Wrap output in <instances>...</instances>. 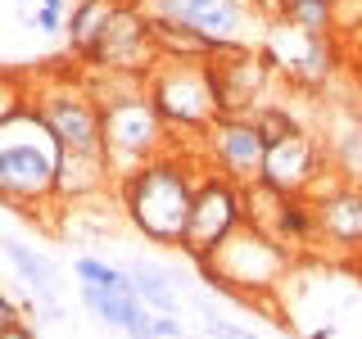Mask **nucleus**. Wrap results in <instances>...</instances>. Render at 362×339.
I'll use <instances>...</instances> for the list:
<instances>
[{
    "label": "nucleus",
    "instance_id": "5",
    "mask_svg": "<svg viewBox=\"0 0 362 339\" xmlns=\"http://www.w3.org/2000/svg\"><path fill=\"white\" fill-rule=\"evenodd\" d=\"M32 109L45 118V127L54 131L64 150H86V154L105 150V109L86 95L82 73L32 82Z\"/></svg>",
    "mask_w": 362,
    "mask_h": 339
},
{
    "label": "nucleus",
    "instance_id": "4",
    "mask_svg": "<svg viewBox=\"0 0 362 339\" xmlns=\"http://www.w3.org/2000/svg\"><path fill=\"white\" fill-rule=\"evenodd\" d=\"M145 95H150L154 113L163 118V127L181 136H199L218 118L209 64H195V59H158L145 73Z\"/></svg>",
    "mask_w": 362,
    "mask_h": 339
},
{
    "label": "nucleus",
    "instance_id": "27",
    "mask_svg": "<svg viewBox=\"0 0 362 339\" xmlns=\"http://www.w3.org/2000/svg\"><path fill=\"white\" fill-rule=\"evenodd\" d=\"M204 312H209V335H213V339H258L254 331H245V326H231V321H222V316L213 312L209 303H204Z\"/></svg>",
    "mask_w": 362,
    "mask_h": 339
},
{
    "label": "nucleus",
    "instance_id": "12",
    "mask_svg": "<svg viewBox=\"0 0 362 339\" xmlns=\"http://www.w3.org/2000/svg\"><path fill=\"white\" fill-rule=\"evenodd\" d=\"M150 14L177 18L186 28L204 32L213 45H254L249 41V23L258 28L254 0H141Z\"/></svg>",
    "mask_w": 362,
    "mask_h": 339
},
{
    "label": "nucleus",
    "instance_id": "19",
    "mask_svg": "<svg viewBox=\"0 0 362 339\" xmlns=\"http://www.w3.org/2000/svg\"><path fill=\"white\" fill-rule=\"evenodd\" d=\"M127 276L136 285V299H141L150 312H177L181 299H177V285H173V276H168V267L136 258V263H127Z\"/></svg>",
    "mask_w": 362,
    "mask_h": 339
},
{
    "label": "nucleus",
    "instance_id": "13",
    "mask_svg": "<svg viewBox=\"0 0 362 339\" xmlns=\"http://www.w3.org/2000/svg\"><path fill=\"white\" fill-rule=\"evenodd\" d=\"M317 218V244H331L335 254H362V181L335 172L326 190L303 195Z\"/></svg>",
    "mask_w": 362,
    "mask_h": 339
},
{
    "label": "nucleus",
    "instance_id": "34",
    "mask_svg": "<svg viewBox=\"0 0 362 339\" xmlns=\"http://www.w3.org/2000/svg\"><path fill=\"white\" fill-rule=\"evenodd\" d=\"M272 5H276V9H286V5H294V0H272Z\"/></svg>",
    "mask_w": 362,
    "mask_h": 339
},
{
    "label": "nucleus",
    "instance_id": "18",
    "mask_svg": "<svg viewBox=\"0 0 362 339\" xmlns=\"http://www.w3.org/2000/svg\"><path fill=\"white\" fill-rule=\"evenodd\" d=\"M127 5V0H73V9H68V54L73 59H82V54L90 50V45L100 41V32L109 28V18L118 14V9Z\"/></svg>",
    "mask_w": 362,
    "mask_h": 339
},
{
    "label": "nucleus",
    "instance_id": "29",
    "mask_svg": "<svg viewBox=\"0 0 362 339\" xmlns=\"http://www.w3.org/2000/svg\"><path fill=\"white\" fill-rule=\"evenodd\" d=\"M64 23L59 14H45V9H37V14H28V28H41V32H64Z\"/></svg>",
    "mask_w": 362,
    "mask_h": 339
},
{
    "label": "nucleus",
    "instance_id": "17",
    "mask_svg": "<svg viewBox=\"0 0 362 339\" xmlns=\"http://www.w3.org/2000/svg\"><path fill=\"white\" fill-rule=\"evenodd\" d=\"M145 14H150V9H145ZM150 41H154L158 59H195V64H204L213 50H218L204 32L186 28V23H177V18H163V14H150Z\"/></svg>",
    "mask_w": 362,
    "mask_h": 339
},
{
    "label": "nucleus",
    "instance_id": "7",
    "mask_svg": "<svg viewBox=\"0 0 362 339\" xmlns=\"http://www.w3.org/2000/svg\"><path fill=\"white\" fill-rule=\"evenodd\" d=\"M335 37H313V32H303V28H294V23L286 18H272L267 28H263V59L272 73H281V77H290L294 86H303V90H317L331 77V68H335Z\"/></svg>",
    "mask_w": 362,
    "mask_h": 339
},
{
    "label": "nucleus",
    "instance_id": "32",
    "mask_svg": "<svg viewBox=\"0 0 362 339\" xmlns=\"http://www.w3.org/2000/svg\"><path fill=\"white\" fill-rule=\"evenodd\" d=\"M68 5H73V0H41L45 14H59V18H64V9H68Z\"/></svg>",
    "mask_w": 362,
    "mask_h": 339
},
{
    "label": "nucleus",
    "instance_id": "30",
    "mask_svg": "<svg viewBox=\"0 0 362 339\" xmlns=\"http://www.w3.org/2000/svg\"><path fill=\"white\" fill-rule=\"evenodd\" d=\"M14 321H23V316H18V303L9 299V294H0V331H9Z\"/></svg>",
    "mask_w": 362,
    "mask_h": 339
},
{
    "label": "nucleus",
    "instance_id": "2",
    "mask_svg": "<svg viewBox=\"0 0 362 339\" xmlns=\"http://www.w3.org/2000/svg\"><path fill=\"white\" fill-rule=\"evenodd\" d=\"M64 145L45 127L37 109L0 122V203L23 213L54 208V172H59Z\"/></svg>",
    "mask_w": 362,
    "mask_h": 339
},
{
    "label": "nucleus",
    "instance_id": "15",
    "mask_svg": "<svg viewBox=\"0 0 362 339\" xmlns=\"http://www.w3.org/2000/svg\"><path fill=\"white\" fill-rule=\"evenodd\" d=\"M109 186H118L105 150H64L59 172H54V208H73V203H95L109 195Z\"/></svg>",
    "mask_w": 362,
    "mask_h": 339
},
{
    "label": "nucleus",
    "instance_id": "11",
    "mask_svg": "<svg viewBox=\"0 0 362 339\" xmlns=\"http://www.w3.org/2000/svg\"><path fill=\"white\" fill-rule=\"evenodd\" d=\"M199 141H204V150H199L204 167L231 177L235 186H249V181L263 177L267 145H263V136H258V127L249 118H213L209 127L199 131Z\"/></svg>",
    "mask_w": 362,
    "mask_h": 339
},
{
    "label": "nucleus",
    "instance_id": "21",
    "mask_svg": "<svg viewBox=\"0 0 362 339\" xmlns=\"http://www.w3.org/2000/svg\"><path fill=\"white\" fill-rule=\"evenodd\" d=\"M240 203H245V222H254L258 231H272L281 218V203H286V195L281 190H272L267 181H249V186H240Z\"/></svg>",
    "mask_w": 362,
    "mask_h": 339
},
{
    "label": "nucleus",
    "instance_id": "25",
    "mask_svg": "<svg viewBox=\"0 0 362 339\" xmlns=\"http://www.w3.org/2000/svg\"><path fill=\"white\" fill-rule=\"evenodd\" d=\"M28 109H32V77L0 68V122L18 118V113H28Z\"/></svg>",
    "mask_w": 362,
    "mask_h": 339
},
{
    "label": "nucleus",
    "instance_id": "31",
    "mask_svg": "<svg viewBox=\"0 0 362 339\" xmlns=\"http://www.w3.org/2000/svg\"><path fill=\"white\" fill-rule=\"evenodd\" d=\"M0 339H37V331H32L28 321H14L9 331H0Z\"/></svg>",
    "mask_w": 362,
    "mask_h": 339
},
{
    "label": "nucleus",
    "instance_id": "9",
    "mask_svg": "<svg viewBox=\"0 0 362 339\" xmlns=\"http://www.w3.org/2000/svg\"><path fill=\"white\" fill-rule=\"evenodd\" d=\"M204 64H209L213 95H218V118H249L263 105L272 68L263 54H254V45H218Z\"/></svg>",
    "mask_w": 362,
    "mask_h": 339
},
{
    "label": "nucleus",
    "instance_id": "26",
    "mask_svg": "<svg viewBox=\"0 0 362 339\" xmlns=\"http://www.w3.org/2000/svg\"><path fill=\"white\" fill-rule=\"evenodd\" d=\"M331 37L339 45L362 41V0H331Z\"/></svg>",
    "mask_w": 362,
    "mask_h": 339
},
{
    "label": "nucleus",
    "instance_id": "8",
    "mask_svg": "<svg viewBox=\"0 0 362 339\" xmlns=\"http://www.w3.org/2000/svg\"><path fill=\"white\" fill-rule=\"evenodd\" d=\"M168 136L173 131H168L163 118L154 113L150 95H136V100H127V105L105 109V158H109V167H113L118 181L132 177L145 158H154L158 150H163Z\"/></svg>",
    "mask_w": 362,
    "mask_h": 339
},
{
    "label": "nucleus",
    "instance_id": "23",
    "mask_svg": "<svg viewBox=\"0 0 362 339\" xmlns=\"http://www.w3.org/2000/svg\"><path fill=\"white\" fill-rule=\"evenodd\" d=\"M249 122L258 127V136H263V145H276V141H286V136L299 131V122H294V113L286 105H258L254 113H249Z\"/></svg>",
    "mask_w": 362,
    "mask_h": 339
},
{
    "label": "nucleus",
    "instance_id": "16",
    "mask_svg": "<svg viewBox=\"0 0 362 339\" xmlns=\"http://www.w3.org/2000/svg\"><path fill=\"white\" fill-rule=\"evenodd\" d=\"M0 249H5L9 267L28 280V290L41 299V316H45V321H59L64 308H59V299H54V294H59V271H54V263L45 254H37L32 244L14 240V235H0Z\"/></svg>",
    "mask_w": 362,
    "mask_h": 339
},
{
    "label": "nucleus",
    "instance_id": "6",
    "mask_svg": "<svg viewBox=\"0 0 362 339\" xmlns=\"http://www.w3.org/2000/svg\"><path fill=\"white\" fill-rule=\"evenodd\" d=\"M245 222V203H240V186L231 177L204 167L195 203H190V218H186V240H181V254L190 263H204V258L218 249L235 226Z\"/></svg>",
    "mask_w": 362,
    "mask_h": 339
},
{
    "label": "nucleus",
    "instance_id": "22",
    "mask_svg": "<svg viewBox=\"0 0 362 339\" xmlns=\"http://www.w3.org/2000/svg\"><path fill=\"white\" fill-rule=\"evenodd\" d=\"M286 23L313 32V37H331V0H294V5L276 9Z\"/></svg>",
    "mask_w": 362,
    "mask_h": 339
},
{
    "label": "nucleus",
    "instance_id": "20",
    "mask_svg": "<svg viewBox=\"0 0 362 339\" xmlns=\"http://www.w3.org/2000/svg\"><path fill=\"white\" fill-rule=\"evenodd\" d=\"M272 235H276L281 244L290 249V254H303V249L317 244V218H313V203L303 195H286L281 203V218L272 226Z\"/></svg>",
    "mask_w": 362,
    "mask_h": 339
},
{
    "label": "nucleus",
    "instance_id": "1",
    "mask_svg": "<svg viewBox=\"0 0 362 339\" xmlns=\"http://www.w3.org/2000/svg\"><path fill=\"white\" fill-rule=\"evenodd\" d=\"M199 177H204L199 154L158 150L154 158H145L132 177L118 181V199H122V213H127L132 231H141L150 244L181 249Z\"/></svg>",
    "mask_w": 362,
    "mask_h": 339
},
{
    "label": "nucleus",
    "instance_id": "24",
    "mask_svg": "<svg viewBox=\"0 0 362 339\" xmlns=\"http://www.w3.org/2000/svg\"><path fill=\"white\" fill-rule=\"evenodd\" d=\"M73 271H77V280H90V285H109V290H132L136 294L127 267H113V263H105V258H95V254H82L73 263Z\"/></svg>",
    "mask_w": 362,
    "mask_h": 339
},
{
    "label": "nucleus",
    "instance_id": "35",
    "mask_svg": "<svg viewBox=\"0 0 362 339\" xmlns=\"http://www.w3.org/2000/svg\"><path fill=\"white\" fill-rule=\"evenodd\" d=\"M358 280H362V254H358Z\"/></svg>",
    "mask_w": 362,
    "mask_h": 339
},
{
    "label": "nucleus",
    "instance_id": "10",
    "mask_svg": "<svg viewBox=\"0 0 362 339\" xmlns=\"http://www.w3.org/2000/svg\"><path fill=\"white\" fill-rule=\"evenodd\" d=\"M77 64L82 68H113V73H150L158 64V54L150 41V14H145L141 0H127L109 18V28L100 32V41Z\"/></svg>",
    "mask_w": 362,
    "mask_h": 339
},
{
    "label": "nucleus",
    "instance_id": "28",
    "mask_svg": "<svg viewBox=\"0 0 362 339\" xmlns=\"http://www.w3.org/2000/svg\"><path fill=\"white\" fill-rule=\"evenodd\" d=\"M154 339H186V331H181L177 312H158L154 316Z\"/></svg>",
    "mask_w": 362,
    "mask_h": 339
},
{
    "label": "nucleus",
    "instance_id": "14",
    "mask_svg": "<svg viewBox=\"0 0 362 339\" xmlns=\"http://www.w3.org/2000/svg\"><path fill=\"white\" fill-rule=\"evenodd\" d=\"M322 163H326L322 145H317L308 131H294V136H286V141L267 145L263 177L258 181H267V186L281 190V195H303V190L317 181V172H322Z\"/></svg>",
    "mask_w": 362,
    "mask_h": 339
},
{
    "label": "nucleus",
    "instance_id": "33",
    "mask_svg": "<svg viewBox=\"0 0 362 339\" xmlns=\"http://www.w3.org/2000/svg\"><path fill=\"white\" fill-rule=\"evenodd\" d=\"M354 54H358V68H362V41H354Z\"/></svg>",
    "mask_w": 362,
    "mask_h": 339
},
{
    "label": "nucleus",
    "instance_id": "3",
    "mask_svg": "<svg viewBox=\"0 0 362 339\" xmlns=\"http://www.w3.org/2000/svg\"><path fill=\"white\" fill-rule=\"evenodd\" d=\"M204 280L218 285L222 294L235 299H254V294H272L290 276V249L272 231H258L254 222H240L226 240L199 263Z\"/></svg>",
    "mask_w": 362,
    "mask_h": 339
}]
</instances>
